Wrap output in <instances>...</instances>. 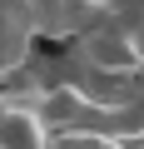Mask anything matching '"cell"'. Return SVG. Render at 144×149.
Instances as JSON below:
<instances>
[{"mask_svg": "<svg viewBox=\"0 0 144 149\" xmlns=\"http://www.w3.org/2000/svg\"><path fill=\"white\" fill-rule=\"evenodd\" d=\"M35 55V30H30V5H0V80L20 74Z\"/></svg>", "mask_w": 144, "mask_h": 149, "instance_id": "cell-1", "label": "cell"}, {"mask_svg": "<svg viewBox=\"0 0 144 149\" xmlns=\"http://www.w3.org/2000/svg\"><path fill=\"white\" fill-rule=\"evenodd\" d=\"M0 149H55V134L40 119V109L0 104Z\"/></svg>", "mask_w": 144, "mask_h": 149, "instance_id": "cell-2", "label": "cell"}, {"mask_svg": "<svg viewBox=\"0 0 144 149\" xmlns=\"http://www.w3.org/2000/svg\"><path fill=\"white\" fill-rule=\"evenodd\" d=\"M55 149H124V144L114 134H104V129H80V134H60Z\"/></svg>", "mask_w": 144, "mask_h": 149, "instance_id": "cell-3", "label": "cell"}]
</instances>
